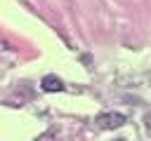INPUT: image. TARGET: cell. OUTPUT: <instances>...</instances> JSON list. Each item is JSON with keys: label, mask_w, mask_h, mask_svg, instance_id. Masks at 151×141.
<instances>
[{"label": "cell", "mask_w": 151, "mask_h": 141, "mask_svg": "<svg viewBox=\"0 0 151 141\" xmlns=\"http://www.w3.org/2000/svg\"><path fill=\"white\" fill-rule=\"evenodd\" d=\"M97 125L101 129H118V127L125 125V115H120V113H101V115H97Z\"/></svg>", "instance_id": "obj_1"}, {"label": "cell", "mask_w": 151, "mask_h": 141, "mask_svg": "<svg viewBox=\"0 0 151 141\" xmlns=\"http://www.w3.org/2000/svg\"><path fill=\"white\" fill-rule=\"evenodd\" d=\"M40 85H42L45 92H64V82H61L57 75H45Z\"/></svg>", "instance_id": "obj_2"}, {"label": "cell", "mask_w": 151, "mask_h": 141, "mask_svg": "<svg viewBox=\"0 0 151 141\" xmlns=\"http://www.w3.org/2000/svg\"><path fill=\"white\" fill-rule=\"evenodd\" d=\"M146 125H149V129H151V115H149V118H146Z\"/></svg>", "instance_id": "obj_3"}, {"label": "cell", "mask_w": 151, "mask_h": 141, "mask_svg": "<svg viewBox=\"0 0 151 141\" xmlns=\"http://www.w3.org/2000/svg\"><path fill=\"white\" fill-rule=\"evenodd\" d=\"M116 141H123V139H116Z\"/></svg>", "instance_id": "obj_4"}]
</instances>
